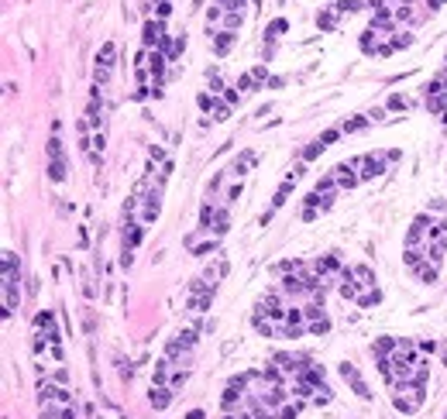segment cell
Masks as SVG:
<instances>
[{
	"mask_svg": "<svg viewBox=\"0 0 447 419\" xmlns=\"http://www.w3.org/2000/svg\"><path fill=\"white\" fill-rule=\"evenodd\" d=\"M21 261L14 251H4V320L14 316V309L21 306V285H17Z\"/></svg>",
	"mask_w": 447,
	"mask_h": 419,
	"instance_id": "obj_1",
	"label": "cell"
},
{
	"mask_svg": "<svg viewBox=\"0 0 447 419\" xmlns=\"http://www.w3.org/2000/svg\"><path fill=\"white\" fill-rule=\"evenodd\" d=\"M392 392H396V395H392L396 409H399V412H406V416H413L416 409L423 406V398H426V388L423 385H413V382H410V385H396Z\"/></svg>",
	"mask_w": 447,
	"mask_h": 419,
	"instance_id": "obj_2",
	"label": "cell"
},
{
	"mask_svg": "<svg viewBox=\"0 0 447 419\" xmlns=\"http://www.w3.org/2000/svg\"><path fill=\"white\" fill-rule=\"evenodd\" d=\"M114 58H117L114 42H103L100 55H96V66H93V86H107L110 72H114Z\"/></svg>",
	"mask_w": 447,
	"mask_h": 419,
	"instance_id": "obj_3",
	"label": "cell"
},
{
	"mask_svg": "<svg viewBox=\"0 0 447 419\" xmlns=\"http://www.w3.org/2000/svg\"><path fill=\"white\" fill-rule=\"evenodd\" d=\"M34 337L48 340L52 347H62V333H59V323H55V313H52V309H45V313L34 316Z\"/></svg>",
	"mask_w": 447,
	"mask_h": 419,
	"instance_id": "obj_4",
	"label": "cell"
},
{
	"mask_svg": "<svg viewBox=\"0 0 447 419\" xmlns=\"http://www.w3.org/2000/svg\"><path fill=\"white\" fill-rule=\"evenodd\" d=\"M351 169H361L358 179H378L385 172V155H358L351 158Z\"/></svg>",
	"mask_w": 447,
	"mask_h": 419,
	"instance_id": "obj_5",
	"label": "cell"
},
{
	"mask_svg": "<svg viewBox=\"0 0 447 419\" xmlns=\"http://www.w3.org/2000/svg\"><path fill=\"white\" fill-rule=\"evenodd\" d=\"M165 38H169V34H165V21H159V17L151 21V17H148V21L141 24V45L148 48V52H155Z\"/></svg>",
	"mask_w": 447,
	"mask_h": 419,
	"instance_id": "obj_6",
	"label": "cell"
},
{
	"mask_svg": "<svg viewBox=\"0 0 447 419\" xmlns=\"http://www.w3.org/2000/svg\"><path fill=\"white\" fill-rule=\"evenodd\" d=\"M206 38H210V45H213V55H217V58H224L230 52V45L238 42V34L224 31V28H206Z\"/></svg>",
	"mask_w": 447,
	"mask_h": 419,
	"instance_id": "obj_7",
	"label": "cell"
},
{
	"mask_svg": "<svg viewBox=\"0 0 447 419\" xmlns=\"http://www.w3.org/2000/svg\"><path fill=\"white\" fill-rule=\"evenodd\" d=\"M293 186H296V179H289V175H286V179H282V186H279V189H275V196H272V206H268V210L262 213V227L268 224V220H272V213H275V210H279V206H282V203L289 199Z\"/></svg>",
	"mask_w": 447,
	"mask_h": 419,
	"instance_id": "obj_8",
	"label": "cell"
},
{
	"mask_svg": "<svg viewBox=\"0 0 447 419\" xmlns=\"http://www.w3.org/2000/svg\"><path fill=\"white\" fill-rule=\"evenodd\" d=\"M341 378H344V382H347L351 388H355V392H358L361 398H368V395H372V392H368V385H365V378L358 374V368H355L351 361H344V364H341Z\"/></svg>",
	"mask_w": 447,
	"mask_h": 419,
	"instance_id": "obj_9",
	"label": "cell"
},
{
	"mask_svg": "<svg viewBox=\"0 0 447 419\" xmlns=\"http://www.w3.org/2000/svg\"><path fill=\"white\" fill-rule=\"evenodd\" d=\"M255 162H258V155H255L251 148H248V151H241L238 158L230 162V169H227V175H234V179H241V175H248V169H251Z\"/></svg>",
	"mask_w": 447,
	"mask_h": 419,
	"instance_id": "obj_10",
	"label": "cell"
},
{
	"mask_svg": "<svg viewBox=\"0 0 447 419\" xmlns=\"http://www.w3.org/2000/svg\"><path fill=\"white\" fill-rule=\"evenodd\" d=\"M334 172V179H337V186H341V189H355L358 182V169H351V162H344V165H337V169H331Z\"/></svg>",
	"mask_w": 447,
	"mask_h": 419,
	"instance_id": "obj_11",
	"label": "cell"
},
{
	"mask_svg": "<svg viewBox=\"0 0 447 419\" xmlns=\"http://www.w3.org/2000/svg\"><path fill=\"white\" fill-rule=\"evenodd\" d=\"M172 395H176V392H172L169 385H151V395H148V402H151L155 409H165V406L172 402Z\"/></svg>",
	"mask_w": 447,
	"mask_h": 419,
	"instance_id": "obj_12",
	"label": "cell"
},
{
	"mask_svg": "<svg viewBox=\"0 0 447 419\" xmlns=\"http://www.w3.org/2000/svg\"><path fill=\"white\" fill-rule=\"evenodd\" d=\"M351 272H355V278H358V285H361V289H378V285H375V272H372L368 265H355Z\"/></svg>",
	"mask_w": 447,
	"mask_h": 419,
	"instance_id": "obj_13",
	"label": "cell"
},
{
	"mask_svg": "<svg viewBox=\"0 0 447 419\" xmlns=\"http://www.w3.org/2000/svg\"><path fill=\"white\" fill-rule=\"evenodd\" d=\"M286 28H289V21H286V17H275V21L268 24V28H265V42H268V45H275V42L282 38V31H286Z\"/></svg>",
	"mask_w": 447,
	"mask_h": 419,
	"instance_id": "obj_14",
	"label": "cell"
},
{
	"mask_svg": "<svg viewBox=\"0 0 447 419\" xmlns=\"http://www.w3.org/2000/svg\"><path fill=\"white\" fill-rule=\"evenodd\" d=\"M317 24H320V31H334V28H337V11H334V7H323V11L317 14Z\"/></svg>",
	"mask_w": 447,
	"mask_h": 419,
	"instance_id": "obj_15",
	"label": "cell"
},
{
	"mask_svg": "<svg viewBox=\"0 0 447 419\" xmlns=\"http://www.w3.org/2000/svg\"><path fill=\"white\" fill-rule=\"evenodd\" d=\"M372 124V121H368V113H358V117H351V121H344V134H358V131H365V127Z\"/></svg>",
	"mask_w": 447,
	"mask_h": 419,
	"instance_id": "obj_16",
	"label": "cell"
},
{
	"mask_svg": "<svg viewBox=\"0 0 447 419\" xmlns=\"http://www.w3.org/2000/svg\"><path fill=\"white\" fill-rule=\"evenodd\" d=\"M45 151H48V162H55V158H66V148H62V137H59V134H52V137H48V145H45Z\"/></svg>",
	"mask_w": 447,
	"mask_h": 419,
	"instance_id": "obj_17",
	"label": "cell"
},
{
	"mask_svg": "<svg viewBox=\"0 0 447 419\" xmlns=\"http://www.w3.org/2000/svg\"><path fill=\"white\" fill-rule=\"evenodd\" d=\"M210 303H213V292L210 295H189V309H193V313H206Z\"/></svg>",
	"mask_w": 447,
	"mask_h": 419,
	"instance_id": "obj_18",
	"label": "cell"
},
{
	"mask_svg": "<svg viewBox=\"0 0 447 419\" xmlns=\"http://www.w3.org/2000/svg\"><path fill=\"white\" fill-rule=\"evenodd\" d=\"M186 382H189V368H176V371H172V378H169V388H172V392H179Z\"/></svg>",
	"mask_w": 447,
	"mask_h": 419,
	"instance_id": "obj_19",
	"label": "cell"
},
{
	"mask_svg": "<svg viewBox=\"0 0 447 419\" xmlns=\"http://www.w3.org/2000/svg\"><path fill=\"white\" fill-rule=\"evenodd\" d=\"M48 179H52V182H62V179H66V158L48 162Z\"/></svg>",
	"mask_w": 447,
	"mask_h": 419,
	"instance_id": "obj_20",
	"label": "cell"
},
{
	"mask_svg": "<svg viewBox=\"0 0 447 419\" xmlns=\"http://www.w3.org/2000/svg\"><path fill=\"white\" fill-rule=\"evenodd\" d=\"M220 28L238 34V28H241V11H227V14H224V21H220Z\"/></svg>",
	"mask_w": 447,
	"mask_h": 419,
	"instance_id": "obj_21",
	"label": "cell"
},
{
	"mask_svg": "<svg viewBox=\"0 0 447 419\" xmlns=\"http://www.w3.org/2000/svg\"><path fill=\"white\" fill-rule=\"evenodd\" d=\"M227 227H230V216H227V210L220 206V213H217V220H213V227H210V230L220 237V234H227Z\"/></svg>",
	"mask_w": 447,
	"mask_h": 419,
	"instance_id": "obj_22",
	"label": "cell"
},
{
	"mask_svg": "<svg viewBox=\"0 0 447 419\" xmlns=\"http://www.w3.org/2000/svg\"><path fill=\"white\" fill-rule=\"evenodd\" d=\"M334 11H337V14H358V11H361V0H337Z\"/></svg>",
	"mask_w": 447,
	"mask_h": 419,
	"instance_id": "obj_23",
	"label": "cell"
},
{
	"mask_svg": "<svg viewBox=\"0 0 447 419\" xmlns=\"http://www.w3.org/2000/svg\"><path fill=\"white\" fill-rule=\"evenodd\" d=\"M151 11H155L159 21H165V17L172 14V0H151Z\"/></svg>",
	"mask_w": 447,
	"mask_h": 419,
	"instance_id": "obj_24",
	"label": "cell"
},
{
	"mask_svg": "<svg viewBox=\"0 0 447 419\" xmlns=\"http://www.w3.org/2000/svg\"><path fill=\"white\" fill-rule=\"evenodd\" d=\"M327 330H331V320H327V316L317 320V323H306V333H309V337H323Z\"/></svg>",
	"mask_w": 447,
	"mask_h": 419,
	"instance_id": "obj_25",
	"label": "cell"
},
{
	"mask_svg": "<svg viewBox=\"0 0 447 419\" xmlns=\"http://www.w3.org/2000/svg\"><path fill=\"white\" fill-rule=\"evenodd\" d=\"M416 275H420V282H437V268L434 265H430V261H423V265H420V268H416Z\"/></svg>",
	"mask_w": 447,
	"mask_h": 419,
	"instance_id": "obj_26",
	"label": "cell"
},
{
	"mask_svg": "<svg viewBox=\"0 0 447 419\" xmlns=\"http://www.w3.org/2000/svg\"><path fill=\"white\" fill-rule=\"evenodd\" d=\"M385 107H389V110H410V96H402V93H392Z\"/></svg>",
	"mask_w": 447,
	"mask_h": 419,
	"instance_id": "obj_27",
	"label": "cell"
},
{
	"mask_svg": "<svg viewBox=\"0 0 447 419\" xmlns=\"http://www.w3.org/2000/svg\"><path fill=\"white\" fill-rule=\"evenodd\" d=\"M196 103H200V110H217V107H220L213 93H200V96H196Z\"/></svg>",
	"mask_w": 447,
	"mask_h": 419,
	"instance_id": "obj_28",
	"label": "cell"
},
{
	"mask_svg": "<svg viewBox=\"0 0 447 419\" xmlns=\"http://www.w3.org/2000/svg\"><path fill=\"white\" fill-rule=\"evenodd\" d=\"M434 244H440V248L447 251V220H440V224L434 227Z\"/></svg>",
	"mask_w": 447,
	"mask_h": 419,
	"instance_id": "obj_29",
	"label": "cell"
},
{
	"mask_svg": "<svg viewBox=\"0 0 447 419\" xmlns=\"http://www.w3.org/2000/svg\"><path fill=\"white\" fill-rule=\"evenodd\" d=\"M255 86H258V79H255L251 72H244V76H238V90H241V93H251Z\"/></svg>",
	"mask_w": 447,
	"mask_h": 419,
	"instance_id": "obj_30",
	"label": "cell"
},
{
	"mask_svg": "<svg viewBox=\"0 0 447 419\" xmlns=\"http://www.w3.org/2000/svg\"><path fill=\"white\" fill-rule=\"evenodd\" d=\"M320 151H323V145H320V137H317L313 145H306V148H303V162H313L317 155H320Z\"/></svg>",
	"mask_w": 447,
	"mask_h": 419,
	"instance_id": "obj_31",
	"label": "cell"
},
{
	"mask_svg": "<svg viewBox=\"0 0 447 419\" xmlns=\"http://www.w3.org/2000/svg\"><path fill=\"white\" fill-rule=\"evenodd\" d=\"M299 416V402H293V406H282L279 409V419H296Z\"/></svg>",
	"mask_w": 447,
	"mask_h": 419,
	"instance_id": "obj_32",
	"label": "cell"
},
{
	"mask_svg": "<svg viewBox=\"0 0 447 419\" xmlns=\"http://www.w3.org/2000/svg\"><path fill=\"white\" fill-rule=\"evenodd\" d=\"M313 402H317V406H327V402H331V388L320 385V388H317V395H313Z\"/></svg>",
	"mask_w": 447,
	"mask_h": 419,
	"instance_id": "obj_33",
	"label": "cell"
},
{
	"mask_svg": "<svg viewBox=\"0 0 447 419\" xmlns=\"http://www.w3.org/2000/svg\"><path fill=\"white\" fill-rule=\"evenodd\" d=\"M224 103H227V107L241 103V93H238V86H230V90H224Z\"/></svg>",
	"mask_w": 447,
	"mask_h": 419,
	"instance_id": "obj_34",
	"label": "cell"
},
{
	"mask_svg": "<svg viewBox=\"0 0 447 419\" xmlns=\"http://www.w3.org/2000/svg\"><path fill=\"white\" fill-rule=\"evenodd\" d=\"M337 137H341V131H323V134H320V145L327 148V145H334Z\"/></svg>",
	"mask_w": 447,
	"mask_h": 419,
	"instance_id": "obj_35",
	"label": "cell"
},
{
	"mask_svg": "<svg viewBox=\"0 0 447 419\" xmlns=\"http://www.w3.org/2000/svg\"><path fill=\"white\" fill-rule=\"evenodd\" d=\"M59 419H80V409H76V402L72 406H62V416Z\"/></svg>",
	"mask_w": 447,
	"mask_h": 419,
	"instance_id": "obj_36",
	"label": "cell"
},
{
	"mask_svg": "<svg viewBox=\"0 0 447 419\" xmlns=\"http://www.w3.org/2000/svg\"><path fill=\"white\" fill-rule=\"evenodd\" d=\"M227 117H230V107H227V103H220L217 110H213V121H227Z\"/></svg>",
	"mask_w": 447,
	"mask_h": 419,
	"instance_id": "obj_37",
	"label": "cell"
},
{
	"mask_svg": "<svg viewBox=\"0 0 447 419\" xmlns=\"http://www.w3.org/2000/svg\"><path fill=\"white\" fill-rule=\"evenodd\" d=\"M52 378H55V385H66V382H69V371H66V368H55V374H52Z\"/></svg>",
	"mask_w": 447,
	"mask_h": 419,
	"instance_id": "obj_38",
	"label": "cell"
},
{
	"mask_svg": "<svg viewBox=\"0 0 447 419\" xmlns=\"http://www.w3.org/2000/svg\"><path fill=\"white\" fill-rule=\"evenodd\" d=\"M251 76L262 83V79H268V69H265V66H255V69H251Z\"/></svg>",
	"mask_w": 447,
	"mask_h": 419,
	"instance_id": "obj_39",
	"label": "cell"
},
{
	"mask_svg": "<svg viewBox=\"0 0 447 419\" xmlns=\"http://www.w3.org/2000/svg\"><path fill=\"white\" fill-rule=\"evenodd\" d=\"M234 199H241V182H238V186H230V189H227V203H234Z\"/></svg>",
	"mask_w": 447,
	"mask_h": 419,
	"instance_id": "obj_40",
	"label": "cell"
},
{
	"mask_svg": "<svg viewBox=\"0 0 447 419\" xmlns=\"http://www.w3.org/2000/svg\"><path fill=\"white\" fill-rule=\"evenodd\" d=\"M385 117V107H375V110H368V121H382Z\"/></svg>",
	"mask_w": 447,
	"mask_h": 419,
	"instance_id": "obj_41",
	"label": "cell"
},
{
	"mask_svg": "<svg viewBox=\"0 0 447 419\" xmlns=\"http://www.w3.org/2000/svg\"><path fill=\"white\" fill-rule=\"evenodd\" d=\"M420 351H423V354H434L437 344H434V340H423V344H420Z\"/></svg>",
	"mask_w": 447,
	"mask_h": 419,
	"instance_id": "obj_42",
	"label": "cell"
},
{
	"mask_svg": "<svg viewBox=\"0 0 447 419\" xmlns=\"http://www.w3.org/2000/svg\"><path fill=\"white\" fill-rule=\"evenodd\" d=\"M402 158V151H396V148H392V151H385V162H399Z\"/></svg>",
	"mask_w": 447,
	"mask_h": 419,
	"instance_id": "obj_43",
	"label": "cell"
},
{
	"mask_svg": "<svg viewBox=\"0 0 447 419\" xmlns=\"http://www.w3.org/2000/svg\"><path fill=\"white\" fill-rule=\"evenodd\" d=\"M238 7H244V0H238Z\"/></svg>",
	"mask_w": 447,
	"mask_h": 419,
	"instance_id": "obj_44",
	"label": "cell"
},
{
	"mask_svg": "<svg viewBox=\"0 0 447 419\" xmlns=\"http://www.w3.org/2000/svg\"><path fill=\"white\" fill-rule=\"evenodd\" d=\"M444 364H447V351H444Z\"/></svg>",
	"mask_w": 447,
	"mask_h": 419,
	"instance_id": "obj_45",
	"label": "cell"
}]
</instances>
